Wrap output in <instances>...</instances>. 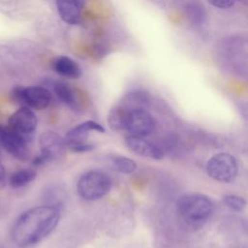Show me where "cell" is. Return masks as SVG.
<instances>
[{
    "mask_svg": "<svg viewBox=\"0 0 248 248\" xmlns=\"http://www.w3.org/2000/svg\"><path fill=\"white\" fill-rule=\"evenodd\" d=\"M176 209L186 223L196 225L209 218L213 212V203L202 194H187L178 200Z\"/></svg>",
    "mask_w": 248,
    "mask_h": 248,
    "instance_id": "obj_2",
    "label": "cell"
},
{
    "mask_svg": "<svg viewBox=\"0 0 248 248\" xmlns=\"http://www.w3.org/2000/svg\"><path fill=\"white\" fill-rule=\"evenodd\" d=\"M39 144L41 148V154L46 158L47 162L56 158H60L66 149L64 139L52 131L44 132L40 136Z\"/></svg>",
    "mask_w": 248,
    "mask_h": 248,
    "instance_id": "obj_10",
    "label": "cell"
},
{
    "mask_svg": "<svg viewBox=\"0 0 248 248\" xmlns=\"http://www.w3.org/2000/svg\"><path fill=\"white\" fill-rule=\"evenodd\" d=\"M206 172L214 180L220 182H232L238 172L235 158L228 153H218L212 156L206 164Z\"/></svg>",
    "mask_w": 248,
    "mask_h": 248,
    "instance_id": "obj_4",
    "label": "cell"
},
{
    "mask_svg": "<svg viewBox=\"0 0 248 248\" xmlns=\"http://www.w3.org/2000/svg\"><path fill=\"white\" fill-rule=\"evenodd\" d=\"M0 248H2V247H0Z\"/></svg>",
    "mask_w": 248,
    "mask_h": 248,
    "instance_id": "obj_22",
    "label": "cell"
},
{
    "mask_svg": "<svg viewBox=\"0 0 248 248\" xmlns=\"http://www.w3.org/2000/svg\"><path fill=\"white\" fill-rule=\"evenodd\" d=\"M53 90L57 98L67 105L71 109L78 111L80 108V102L78 91L71 84L64 81H56L53 84Z\"/></svg>",
    "mask_w": 248,
    "mask_h": 248,
    "instance_id": "obj_13",
    "label": "cell"
},
{
    "mask_svg": "<svg viewBox=\"0 0 248 248\" xmlns=\"http://www.w3.org/2000/svg\"><path fill=\"white\" fill-rule=\"evenodd\" d=\"M236 1H238V0H236Z\"/></svg>",
    "mask_w": 248,
    "mask_h": 248,
    "instance_id": "obj_21",
    "label": "cell"
},
{
    "mask_svg": "<svg viewBox=\"0 0 248 248\" xmlns=\"http://www.w3.org/2000/svg\"><path fill=\"white\" fill-rule=\"evenodd\" d=\"M36 171L31 169H22L15 171L11 178L10 183L14 188H19L27 185L31 181H33L36 177Z\"/></svg>",
    "mask_w": 248,
    "mask_h": 248,
    "instance_id": "obj_15",
    "label": "cell"
},
{
    "mask_svg": "<svg viewBox=\"0 0 248 248\" xmlns=\"http://www.w3.org/2000/svg\"><path fill=\"white\" fill-rule=\"evenodd\" d=\"M91 131L105 132L102 125L93 120L82 122L67 132L64 141L66 147L74 152H87L93 149V145L87 141L88 134Z\"/></svg>",
    "mask_w": 248,
    "mask_h": 248,
    "instance_id": "obj_6",
    "label": "cell"
},
{
    "mask_svg": "<svg viewBox=\"0 0 248 248\" xmlns=\"http://www.w3.org/2000/svg\"><path fill=\"white\" fill-rule=\"evenodd\" d=\"M60 209L51 205L33 207L22 213L12 229V236L20 248H29L46 238L57 226Z\"/></svg>",
    "mask_w": 248,
    "mask_h": 248,
    "instance_id": "obj_1",
    "label": "cell"
},
{
    "mask_svg": "<svg viewBox=\"0 0 248 248\" xmlns=\"http://www.w3.org/2000/svg\"><path fill=\"white\" fill-rule=\"evenodd\" d=\"M61 19L70 25L78 24L82 17L85 0H55Z\"/></svg>",
    "mask_w": 248,
    "mask_h": 248,
    "instance_id": "obj_11",
    "label": "cell"
},
{
    "mask_svg": "<svg viewBox=\"0 0 248 248\" xmlns=\"http://www.w3.org/2000/svg\"><path fill=\"white\" fill-rule=\"evenodd\" d=\"M9 127L28 138L37 127V116L28 107H21L9 118Z\"/></svg>",
    "mask_w": 248,
    "mask_h": 248,
    "instance_id": "obj_9",
    "label": "cell"
},
{
    "mask_svg": "<svg viewBox=\"0 0 248 248\" xmlns=\"http://www.w3.org/2000/svg\"><path fill=\"white\" fill-rule=\"evenodd\" d=\"M5 184H6V171H5V168L0 162V190L4 188Z\"/></svg>",
    "mask_w": 248,
    "mask_h": 248,
    "instance_id": "obj_20",
    "label": "cell"
},
{
    "mask_svg": "<svg viewBox=\"0 0 248 248\" xmlns=\"http://www.w3.org/2000/svg\"><path fill=\"white\" fill-rule=\"evenodd\" d=\"M207 2L219 9H229L234 5L236 0H207Z\"/></svg>",
    "mask_w": 248,
    "mask_h": 248,
    "instance_id": "obj_19",
    "label": "cell"
},
{
    "mask_svg": "<svg viewBox=\"0 0 248 248\" xmlns=\"http://www.w3.org/2000/svg\"><path fill=\"white\" fill-rule=\"evenodd\" d=\"M223 202L227 207L233 211H242L246 206V201L236 195H227L223 198Z\"/></svg>",
    "mask_w": 248,
    "mask_h": 248,
    "instance_id": "obj_18",
    "label": "cell"
},
{
    "mask_svg": "<svg viewBox=\"0 0 248 248\" xmlns=\"http://www.w3.org/2000/svg\"><path fill=\"white\" fill-rule=\"evenodd\" d=\"M126 112L127 108H125L122 106H117L110 109L108 116V122L112 130L123 131Z\"/></svg>",
    "mask_w": 248,
    "mask_h": 248,
    "instance_id": "obj_16",
    "label": "cell"
},
{
    "mask_svg": "<svg viewBox=\"0 0 248 248\" xmlns=\"http://www.w3.org/2000/svg\"><path fill=\"white\" fill-rule=\"evenodd\" d=\"M51 66L58 75L67 78H79L82 74L79 65L75 60L65 55L55 57L51 62Z\"/></svg>",
    "mask_w": 248,
    "mask_h": 248,
    "instance_id": "obj_14",
    "label": "cell"
},
{
    "mask_svg": "<svg viewBox=\"0 0 248 248\" xmlns=\"http://www.w3.org/2000/svg\"><path fill=\"white\" fill-rule=\"evenodd\" d=\"M127 147L135 154L160 160L164 157L163 150L156 144L144 140L142 137L129 136L125 139Z\"/></svg>",
    "mask_w": 248,
    "mask_h": 248,
    "instance_id": "obj_12",
    "label": "cell"
},
{
    "mask_svg": "<svg viewBox=\"0 0 248 248\" xmlns=\"http://www.w3.org/2000/svg\"><path fill=\"white\" fill-rule=\"evenodd\" d=\"M0 144L12 156L24 161L29 157L27 138L12 128L0 125Z\"/></svg>",
    "mask_w": 248,
    "mask_h": 248,
    "instance_id": "obj_8",
    "label": "cell"
},
{
    "mask_svg": "<svg viewBox=\"0 0 248 248\" xmlns=\"http://www.w3.org/2000/svg\"><path fill=\"white\" fill-rule=\"evenodd\" d=\"M51 93L43 86L15 87L12 91V99L23 107L35 109H44L48 107L51 102Z\"/></svg>",
    "mask_w": 248,
    "mask_h": 248,
    "instance_id": "obj_5",
    "label": "cell"
},
{
    "mask_svg": "<svg viewBox=\"0 0 248 248\" xmlns=\"http://www.w3.org/2000/svg\"><path fill=\"white\" fill-rule=\"evenodd\" d=\"M111 167L113 170L121 173L129 174L135 171V170L137 169V164L135 161L128 157L117 156L111 160Z\"/></svg>",
    "mask_w": 248,
    "mask_h": 248,
    "instance_id": "obj_17",
    "label": "cell"
},
{
    "mask_svg": "<svg viewBox=\"0 0 248 248\" xmlns=\"http://www.w3.org/2000/svg\"><path fill=\"white\" fill-rule=\"evenodd\" d=\"M110 186V178L106 173L98 170H90L78 178L77 191L84 200L97 201L108 193Z\"/></svg>",
    "mask_w": 248,
    "mask_h": 248,
    "instance_id": "obj_3",
    "label": "cell"
},
{
    "mask_svg": "<svg viewBox=\"0 0 248 248\" xmlns=\"http://www.w3.org/2000/svg\"><path fill=\"white\" fill-rule=\"evenodd\" d=\"M154 118L146 109H127L123 131H126L129 136L143 138L154 130Z\"/></svg>",
    "mask_w": 248,
    "mask_h": 248,
    "instance_id": "obj_7",
    "label": "cell"
}]
</instances>
